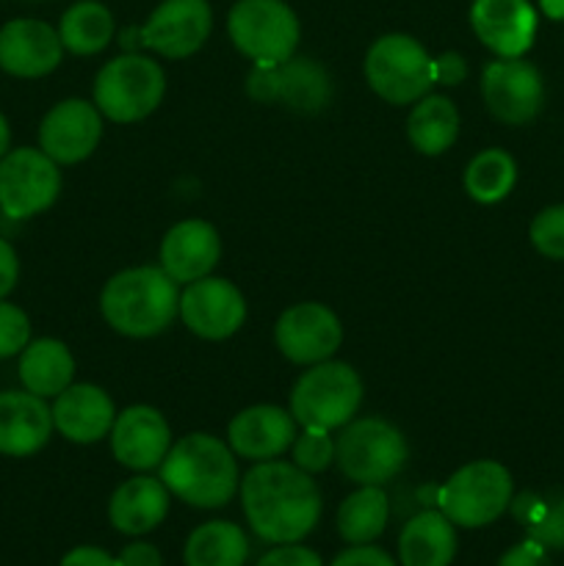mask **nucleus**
Masks as SVG:
<instances>
[{
  "instance_id": "f704fd0d",
  "label": "nucleus",
  "mask_w": 564,
  "mask_h": 566,
  "mask_svg": "<svg viewBox=\"0 0 564 566\" xmlns=\"http://www.w3.org/2000/svg\"><path fill=\"white\" fill-rule=\"evenodd\" d=\"M31 343V321L17 304L0 298V359L22 354Z\"/></svg>"
},
{
  "instance_id": "2eb2a0df",
  "label": "nucleus",
  "mask_w": 564,
  "mask_h": 566,
  "mask_svg": "<svg viewBox=\"0 0 564 566\" xmlns=\"http://www.w3.org/2000/svg\"><path fill=\"white\" fill-rule=\"evenodd\" d=\"M103 138V116L86 99H64L53 105L39 127V147L55 164H81Z\"/></svg>"
},
{
  "instance_id": "ea45409f",
  "label": "nucleus",
  "mask_w": 564,
  "mask_h": 566,
  "mask_svg": "<svg viewBox=\"0 0 564 566\" xmlns=\"http://www.w3.org/2000/svg\"><path fill=\"white\" fill-rule=\"evenodd\" d=\"M435 72L437 83H442V86H457L468 75V64H464V59L459 53H442L440 59H435Z\"/></svg>"
},
{
  "instance_id": "f3484780",
  "label": "nucleus",
  "mask_w": 564,
  "mask_h": 566,
  "mask_svg": "<svg viewBox=\"0 0 564 566\" xmlns=\"http://www.w3.org/2000/svg\"><path fill=\"white\" fill-rule=\"evenodd\" d=\"M249 94L260 103L285 99L296 111H318L330 99V77L315 61L288 59L276 66H254Z\"/></svg>"
},
{
  "instance_id": "c756f323",
  "label": "nucleus",
  "mask_w": 564,
  "mask_h": 566,
  "mask_svg": "<svg viewBox=\"0 0 564 566\" xmlns=\"http://www.w3.org/2000/svg\"><path fill=\"white\" fill-rule=\"evenodd\" d=\"M59 36L70 53L94 55L108 48L111 36H114V17L97 0H81L64 11Z\"/></svg>"
},
{
  "instance_id": "6e6552de",
  "label": "nucleus",
  "mask_w": 564,
  "mask_h": 566,
  "mask_svg": "<svg viewBox=\"0 0 564 566\" xmlns=\"http://www.w3.org/2000/svg\"><path fill=\"white\" fill-rule=\"evenodd\" d=\"M166 92V75L144 55H119L100 70L94 81V105L111 122H138L153 114Z\"/></svg>"
},
{
  "instance_id": "39448f33",
  "label": "nucleus",
  "mask_w": 564,
  "mask_h": 566,
  "mask_svg": "<svg viewBox=\"0 0 564 566\" xmlns=\"http://www.w3.org/2000/svg\"><path fill=\"white\" fill-rule=\"evenodd\" d=\"M363 381L346 363H324L304 370L291 392V415L304 429H343L357 415Z\"/></svg>"
},
{
  "instance_id": "7ed1b4c3",
  "label": "nucleus",
  "mask_w": 564,
  "mask_h": 566,
  "mask_svg": "<svg viewBox=\"0 0 564 566\" xmlns=\"http://www.w3.org/2000/svg\"><path fill=\"white\" fill-rule=\"evenodd\" d=\"M100 310L119 335L155 337L180 313V293L164 269L142 265L119 271L105 282Z\"/></svg>"
},
{
  "instance_id": "c85d7f7f",
  "label": "nucleus",
  "mask_w": 564,
  "mask_h": 566,
  "mask_svg": "<svg viewBox=\"0 0 564 566\" xmlns=\"http://www.w3.org/2000/svg\"><path fill=\"white\" fill-rule=\"evenodd\" d=\"M390 517V501L382 486H359L337 509V531L348 545H370L379 539Z\"/></svg>"
},
{
  "instance_id": "9d476101",
  "label": "nucleus",
  "mask_w": 564,
  "mask_h": 566,
  "mask_svg": "<svg viewBox=\"0 0 564 566\" xmlns=\"http://www.w3.org/2000/svg\"><path fill=\"white\" fill-rule=\"evenodd\" d=\"M61 193V171L42 149L20 147L0 158V213L31 219L48 210Z\"/></svg>"
},
{
  "instance_id": "4468645a",
  "label": "nucleus",
  "mask_w": 564,
  "mask_h": 566,
  "mask_svg": "<svg viewBox=\"0 0 564 566\" xmlns=\"http://www.w3.org/2000/svg\"><path fill=\"white\" fill-rule=\"evenodd\" d=\"M180 318L194 335L205 340H224L241 329L247 318V302L232 282L202 276L197 282H188L182 291Z\"/></svg>"
},
{
  "instance_id": "cd10ccee",
  "label": "nucleus",
  "mask_w": 564,
  "mask_h": 566,
  "mask_svg": "<svg viewBox=\"0 0 564 566\" xmlns=\"http://www.w3.org/2000/svg\"><path fill=\"white\" fill-rule=\"evenodd\" d=\"M186 566H243L249 558V542L238 525L227 520L205 523L188 536Z\"/></svg>"
},
{
  "instance_id": "1a4fd4ad",
  "label": "nucleus",
  "mask_w": 564,
  "mask_h": 566,
  "mask_svg": "<svg viewBox=\"0 0 564 566\" xmlns=\"http://www.w3.org/2000/svg\"><path fill=\"white\" fill-rule=\"evenodd\" d=\"M227 31L258 66L285 64L299 44V20L282 0H238L227 17Z\"/></svg>"
},
{
  "instance_id": "f8f14e48",
  "label": "nucleus",
  "mask_w": 564,
  "mask_h": 566,
  "mask_svg": "<svg viewBox=\"0 0 564 566\" xmlns=\"http://www.w3.org/2000/svg\"><path fill=\"white\" fill-rule=\"evenodd\" d=\"M210 28H213V11L208 0H164L149 14L147 25L136 33L144 48L166 59H188L202 48L205 39L210 36Z\"/></svg>"
},
{
  "instance_id": "423d86ee",
  "label": "nucleus",
  "mask_w": 564,
  "mask_h": 566,
  "mask_svg": "<svg viewBox=\"0 0 564 566\" xmlns=\"http://www.w3.org/2000/svg\"><path fill=\"white\" fill-rule=\"evenodd\" d=\"M365 77L387 103H418L437 83L435 59L407 33H387L370 44L365 55Z\"/></svg>"
},
{
  "instance_id": "20e7f679",
  "label": "nucleus",
  "mask_w": 564,
  "mask_h": 566,
  "mask_svg": "<svg viewBox=\"0 0 564 566\" xmlns=\"http://www.w3.org/2000/svg\"><path fill=\"white\" fill-rule=\"evenodd\" d=\"M409 448L401 431L382 418L348 420L335 442V462L348 481L382 486L407 464Z\"/></svg>"
},
{
  "instance_id": "c9c22d12",
  "label": "nucleus",
  "mask_w": 564,
  "mask_h": 566,
  "mask_svg": "<svg viewBox=\"0 0 564 566\" xmlns=\"http://www.w3.org/2000/svg\"><path fill=\"white\" fill-rule=\"evenodd\" d=\"M258 566H324V562L318 558V553L293 542V545H280L265 553Z\"/></svg>"
},
{
  "instance_id": "5701e85b",
  "label": "nucleus",
  "mask_w": 564,
  "mask_h": 566,
  "mask_svg": "<svg viewBox=\"0 0 564 566\" xmlns=\"http://www.w3.org/2000/svg\"><path fill=\"white\" fill-rule=\"evenodd\" d=\"M114 401L97 385H70L55 396L53 426L77 446L100 442L114 429Z\"/></svg>"
},
{
  "instance_id": "bb28decb",
  "label": "nucleus",
  "mask_w": 564,
  "mask_h": 566,
  "mask_svg": "<svg viewBox=\"0 0 564 566\" xmlns=\"http://www.w3.org/2000/svg\"><path fill=\"white\" fill-rule=\"evenodd\" d=\"M407 136L418 153L442 155L459 136V111L446 94H426L407 119Z\"/></svg>"
},
{
  "instance_id": "aec40b11",
  "label": "nucleus",
  "mask_w": 564,
  "mask_h": 566,
  "mask_svg": "<svg viewBox=\"0 0 564 566\" xmlns=\"http://www.w3.org/2000/svg\"><path fill=\"white\" fill-rule=\"evenodd\" d=\"M296 440V420L291 412L271 403L249 407L232 418L227 429V442L232 453L254 462H271L282 457Z\"/></svg>"
},
{
  "instance_id": "58836bf2",
  "label": "nucleus",
  "mask_w": 564,
  "mask_h": 566,
  "mask_svg": "<svg viewBox=\"0 0 564 566\" xmlns=\"http://www.w3.org/2000/svg\"><path fill=\"white\" fill-rule=\"evenodd\" d=\"M17 276H20V260H17L14 247L0 238V298L14 291Z\"/></svg>"
},
{
  "instance_id": "a19ab883",
  "label": "nucleus",
  "mask_w": 564,
  "mask_h": 566,
  "mask_svg": "<svg viewBox=\"0 0 564 566\" xmlns=\"http://www.w3.org/2000/svg\"><path fill=\"white\" fill-rule=\"evenodd\" d=\"M116 562H119V566H164L158 547L147 545V542H133V545H127Z\"/></svg>"
},
{
  "instance_id": "a878e982",
  "label": "nucleus",
  "mask_w": 564,
  "mask_h": 566,
  "mask_svg": "<svg viewBox=\"0 0 564 566\" xmlns=\"http://www.w3.org/2000/svg\"><path fill=\"white\" fill-rule=\"evenodd\" d=\"M72 376H75V359L61 340L42 337L22 348L20 381L33 396L55 398L72 385Z\"/></svg>"
},
{
  "instance_id": "f03ea898",
  "label": "nucleus",
  "mask_w": 564,
  "mask_h": 566,
  "mask_svg": "<svg viewBox=\"0 0 564 566\" xmlns=\"http://www.w3.org/2000/svg\"><path fill=\"white\" fill-rule=\"evenodd\" d=\"M160 481L188 506L221 509L238 492V462L216 437L188 434L166 453Z\"/></svg>"
},
{
  "instance_id": "473e14b6",
  "label": "nucleus",
  "mask_w": 564,
  "mask_h": 566,
  "mask_svg": "<svg viewBox=\"0 0 564 566\" xmlns=\"http://www.w3.org/2000/svg\"><path fill=\"white\" fill-rule=\"evenodd\" d=\"M335 462V442L330 431L324 429H304L293 440V464L302 468L304 473H324Z\"/></svg>"
},
{
  "instance_id": "ddd939ff",
  "label": "nucleus",
  "mask_w": 564,
  "mask_h": 566,
  "mask_svg": "<svg viewBox=\"0 0 564 566\" xmlns=\"http://www.w3.org/2000/svg\"><path fill=\"white\" fill-rule=\"evenodd\" d=\"M276 348L296 365H318L343 343V326L330 307L315 302L293 304L274 326Z\"/></svg>"
},
{
  "instance_id": "b1692460",
  "label": "nucleus",
  "mask_w": 564,
  "mask_h": 566,
  "mask_svg": "<svg viewBox=\"0 0 564 566\" xmlns=\"http://www.w3.org/2000/svg\"><path fill=\"white\" fill-rule=\"evenodd\" d=\"M169 512V490L164 481L136 475L111 495L108 520L119 534L142 536L164 523Z\"/></svg>"
},
{
  "instance_id": "0eeeda50",
  "label": "nucleus",
  "mask_w": 564,
  "mask_h": 566,
  "mask_svg": "<svg viewBox=\"0 0 564 566\" xmlns=\"http://www.w3.org/2000/svg\"><path fill=\"white\" fill-rule=\"evenodd\" d=\"M512 475L503 464L481 459L459 468L437 492L440 512L459 528H484L512 503Z\"/></svg>"
},
{
  "instance_id": "7c9ffc66",
  "label": "nucleus",
  "mask_w": 564,
  "mask_h": 566,
  "mask_svg": "<svg viewBox=\"0 0 564 566\" xmlns=\"http://www.w3.org/2000/svg\"><path fill=\"white\" fill-rule=\"evenodd\" d=\"M509 506H512L518 523L525 525L529 539H534L545 551L547 547L564 551V492H551V495L525 492Z\"/></svg>"
},
{
  "instance_id": "e433bc0d",
  "label": "nucleus",
  "mask_w": 564,
  "mask_h": 566,
  "mask_svg": "<svg viewBox=\"0 0 564 566\" xmlns=\"http://www.w3.org/2000/svg\"><path fill=\"white\" fill-rule=\"evenodd\" d=\"M498 566H551V558H547L545 547L536 545L534 539H525L514 545L512 551L503 553Z\"/></svg>"
},
{
  "instance_id": "dca6fc26",
  "label": "nucleus",
  "mask_w": 564,
  "mask_h": 566,
  "mask_svg": "<svg viewBox=\"0 0 564 566\" xmlns=\"http://www.w3.org/2000/svg\"><path fill=\"white\" fill-rule=\"evenodd\" d=\"M470 25L498 59H520L536 36V11L529 0H473Z\"/></svg>"
},
{
  "instance_id": "4be33fe9",
  "label": "nucleus",
  "mask_w": 564,
  "mask_h": 566,
  "mask_svg": "<svg viewBox=\"0 0 564 566\" xmlns=\"http://www.w3.org/2000/svg\"><path fill=\"white\" fill-rule=\"evenodd\" d=\"M53 409L33 392H0V453L31 457L48 446L53 434Z\"/></svg>"
},
{
  "instance_id": "393cba45",
  "label": "nucleus",
  "mask_w": 564,
  "mask_h": 566,
  "mask_svg": "<svg viewBox=\"0 0 564 566\" xmlns=\"http://www.w3.org/2000/svg\"><path fill=\"white\" fill-rule=\"evenodd\" d=\"M457 556V531L442 512L426 509L404 525L398 558L404 566H451Z\"/></svg>"
},
{
  "instance_id": "f257e3e1",
  "label": "nucleus",
  "mask_w": 564,
  "mask_h": 566,
  "mask_svg": "<svg viewBox=\"0 0 564 566\" xmlns=\"http://www.w3.org/2000/svg\"><path fill=\"white\" fill-rule=\"evenodd\" d=\"M241 503L254 534L271 545L304 539L321 520V492L310 473L288 462H260L241 481Z\"/></svg>"
},
{
  "instance_id": "79ce46f5",
  "label": "nucleus",
  "mask_w": 564,
  "mask_h": 566,
  "mask_svg": "<svg viewBox=\"0 0 564 566\" xmlns=\"http://www.w3.org/2000/svg\"><path fill=\"white\" fill-rule=\"evenodd\" d=\"M61 566H119V562L100 547H75L61 558Z\"/></svg>"
},
{
  "instance_id": "2f4dec72",
  "label": "nucleus",
  "mask_w": 564,
  "mask_h": 566,
  "mask_svg": "<svg viewBox=\"0 0 564 566\" xmlns=\"http://www.w3.org/2000/svg\"><path fill=\"white\" fill-rule=\"evenodd\" d=\"M518 180L514 158L503 149H484L464 169V191L481 205H495L509 197Z\"/></svg>"
},
{
  "instance_id": "37998d69",
  "label": "nucleus",
  "mask_w": 564,
  "mask_h": 566,
  "mask_svg": "<svg viewBox=\"0 0 564 566\" xmlns=\"http://www.w3.org/2000/svg\"><path fill=\"white\" fill-rule=\"evenodd\" d=\"M540 9L545 11L551 20H564V0H540Z\"/></svg>"
},
{
  "instance_id": "4c0bfd02",
  "label": "nucleus",
  "mask_w": 564,
  "mask_h": 566,
  "mask_svg": "<svg viewBox=\"0 0 564 566\" xmlns=\"http://www.w3.org/2000/svg\"><path fill=\"white\" fill-rule=\"evenodd\" d=\"M332 566H396L385 551L370 545H354L332 562Z\"/></svg>"
},
{
  "instance_id": "72a5a7b5",
  "label": "nucleus",
  "mask_w": 564,
  "mask_h": 566,
  "mask_svg": "<svg viewBox=\"0 0 564 566\" xmlns=\"http://www.w3.org/2000/svg\"><path fill=\"white\" fill-rule=\"evenodd\" d=\"M531 243L547 260H564V205L545 208L531 221Z\"/></svg>"
},
{
  "instance_id": "9b49d317",
  "label": "nucleus",
  "mask_w": 564,
  "mask_h": 566,
  "mask_svg": "<svg viewBox=\"0 0 564 566\" xmlns=\"http://www.w3.org/2000/svg\"><path fill=\"white\" fill-rule=\"evenodd\" d=\"M481 94L495 116L503 125H525L540 114L545 103V83H542L540 70L529 61L520 59H498L484 66L481 75Z\"/></svg>"
},
{
  "instance_id": "412c9836",
  "label": "nucleus",
  "mask_w": 564,
  "mask_h": 566,
  "mask_svg": "<svg viewBox=\"0 0 564 566\" xmlns=\"http://www.w3.org/2000/svg\"><path fill=\"white\" fill-rule=\"evenodd\" d=\"M221 254L219 232L199 219L180 221L160 243V269L175 282H197L210 276Z\"/></svg>"
},
{
  "instance_id": "6ab92c4d",
  "label": "nucleus",
  "mask_w": 564,
  "mask_h": 566,
  "mask_svg": "<svg viewBox=\"0 0 564 566\" xmlns=\"http://www.w3.org/2000/svg\"><path fill=\"white\" fill-rule=\"evenodd\" d=\"M171 448V431L164 415L153 407H130L116 415L111 429V451L130 470H153L164 464Z\"/></svg>"
},
{
  "instance_id": "c03bdc74",
  "label": "nucleus",
  "mask_w": 564,
  "mask_h": 566,
  "mask_svg": "<svg viewBox=\"0 0 564 566\" xmlns=\"http://www.w3.org/2000/svg\"><path fill=\"white\" fill-rule=\"evenodd\" d=\"M9 144H11V130H9V122H6V116L0 114V158H3V155L9 153Z\"/></svg>"
},
{
  "instance_id": "a211bd4d",
  "label": "nucleus",
  "mask_w": 564,
  "mask_h": 566,
  "mask_svg": "<svg viewBox=\"0 0 564 566\" xmlns=\"http://www.w3.org/2000/svg\"><path fill=\"white\" fill-rule=\"evenodd\" d=\"M59 31L42 20L20 17L0 28V70L14 77H42L61 64Z\"/></svg>"
}]
</instances>
